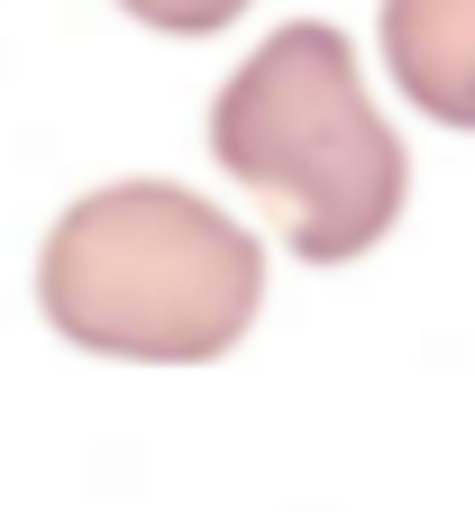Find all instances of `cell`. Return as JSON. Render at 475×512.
Masks as SVG:
<instances>
[{"label":"cell","mask_w":475,"mask_h":512,"mask_svg":"<svg viewBox=\"0 0 475 512\" xmlns=\"http://www.w3.org/2000/svg\"><path fill=\"white\" fill-rule=\"evenodd\" d=\"M37 302L92 357L201 366L247 339L265 302V247L192 183L128 174L55 211L37 247Z\"/></svg>","instance_id":"6da1fadb"},{"label":"cell","mask_w":475,"mask_h":512,"mask_svg":"<svg viewBox=\"0 0 475 512\" xmlns=\"http://www.w3.org/2000/svg\"><path fill=\"white\" fill-rule=\"evenodd\" d=\"M211 156L293 211V256H311V266L366 256L412 192V156H402L393 119L375 110L348 28L329 19L275 28L220 83Z\"/></svg>","instance_id":"7a4b0ae2"},{"label":"cell","mask_w":475,"mask_h":512,"mask_svg":"<svg viewBox=\"0 0 475 512\" xmlns=\"http://www.w3.org/2000/svg\"><path fill=\"white\" fill-rule=\"evenodd\" d=\"M384 64L430 119L475 128V0H384Z\"/></svg>","instance_id":"3957f363"},{"label":"cell","mask_w":475,"mask_h":512,"mask_svg":"<svg viewBox=\"0 0 475 512\" xmlns=\"http://www.w3.org/2000/svg\"><path fill=\"white\" fill-rule=\"evenodd\" d=\"M119 10H138L147 28H183V37H201V28H229L247 0H119Z\"/></svg>","instance_id":"277c9868"}]
</instances>
